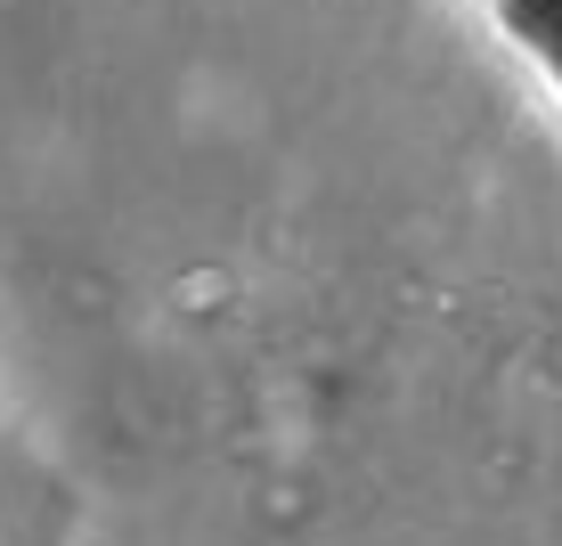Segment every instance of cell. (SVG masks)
Returning <instances> with one entry per match:
<instances>
[{"mask_svg":"<svg viewBox=\"0 0 562 546\" xmlns=\"http://www.w3.org/2000/svg\"><path fill=\"white\" fill-rule=\"evenodd\" d=\"M497 25H506L514 42L538 57V74L562 90V0H506V9H497Z\"/></svg>","mask_w":562,"mask_h":546,"instance_id":"obj_1","label":"cell"}]
</instances>
